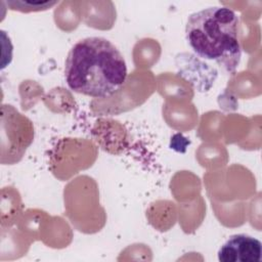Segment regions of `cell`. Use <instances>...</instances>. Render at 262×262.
I'll return each mask as SVG.
<instances>
[{
	"label": "cell",
	"mask_w": 262,
	"mask_h": 262,
	"mask_svg": "<svg viewBox=\"0 0 262 262\" xmlns=\"http://www.w3.org/2000/svg\"><path fill=\"white\" fill-rule=\"evenodd\" d=\"M187 144H189V141L187 140V138L182 137L181 141H179V140H178V135L175 134V135L171 138V144H170V146H171V148H173V149L176 150V151H178V147L181 146V151L184 152L185 149H186Z\"/></svg>",
	"instance_id": "obj_5"
},
{
	"label": "cell",
	"mask_w": 262,
	"mask_h": 262,
	"mask_svg": "<svg viewBox=\"0 0 262 262\" xmlns=\"http://www.w3.org/2000/svg\"><path fill=\"white\" fill-rule=\"evenodd\" d=\"M261 256V242L245 233L229 236L218 251L220 262H259Z\"/></svg>",
	"instance_id": "obj_3"
},
{
	"label": "cell",
	"mask_w": 262,
	"mask_h": 262,
	"mask_svg": "<svg viewBox=\"0 0 262 262\" xmlns=\"http://www.w3.org/2000/svg\"><path fill=\"white\" fill-rule=\"evenodd\" d=\"M8 6L11 7V9H16L20 11H39V10H46L53 5L57 4L56 1L54 2H7Z\"/></svg>",
	"instance_id": "obj_4"
},
{
	"label": "cell",
	"mask_w": 262,
	"mask_h": 262,
	"mask_svg": "<svg viewBox=\"0 0 262 262\" xmlns=\"http://www.w3.org/2000/svg\"><path fill=\"white\" fill-rule=\"evenodd\" d=\"M68 87L94 98L113 95L126 82L127 64L121 51L103 37H87L70 49L64 61Z\"/></svg>",
	"instance_id": "obj_1"
},
{
	"label": "cell",
	"mask_w": 262,
	"mask_h": 262,
	"mask_svg": "<svg viewBox=\"0 0 262 262\" xmlns=\"http://www.w3.org/2000/svg\"><path fill=\"white\" fill-rule=\"evenodd\" d=\"M238 24V16L232 9L208 7L188 16L185 39L199 57L215 61L227 73H234L242 57Z\"/></svg>",
	"instance_id": "obj_2"
}]
</instances>
